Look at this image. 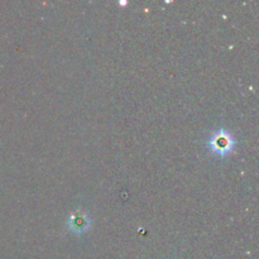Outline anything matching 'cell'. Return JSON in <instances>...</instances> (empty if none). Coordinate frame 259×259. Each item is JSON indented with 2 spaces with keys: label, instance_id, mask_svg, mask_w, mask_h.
<instances>
[{
  "label": "cell",
  "instance_id": "cell-2",
  "mask_svg": "<svg viewBox=\"0 0 259 259\" xmlns=\"http://www.w3.org/2000/svg\"><path fill=\"white\" fill-rule=\"evenodd\" d=\"M67 227L73 234H83L91 227V219L89 214L77 210V211L70 214L67 219Z\"/></svg>",
  "mask_w": 259,
  "mask_h": 259
},
{
  "label": "cell",
  "instance_id": "cell-1",
  "mask_svg": "<svg viewBox=\"0 0 259 259\" xmlns=\"http://www.w3.org/2000/svg\"><path fill=\"white\" fill-rule=\"evenodd\" d=\"M207 147L214 153L215 156L220 157H227L234 151L237 147V141H235L234 136L227 129H218V131L212 132L210 136L209 141H207Z\"/></svg>",
  "mask_w": 259,
  "mask_h": 259
},
{
  "label": "cell",
  "instance_id": "cell-3",
  "mask_svg": "<svg viewBox=\"0 0 259 259\" xmlns=\"http://www.w3.org/2000/svg\"><path fill=\"white\" fill-rule=\"evenodd\" d=\"M119 4H120V5H126V4H128V3H126V2H119Z\"/></svg>",
  "mask_w": 259,
  "mask_h": 259
}]
</instances>
